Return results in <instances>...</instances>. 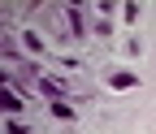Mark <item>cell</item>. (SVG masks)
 <instances>
[{
	"mask_svg": "<svg viewBox=\"0 0 156 134\" xmlns=\"http://www.w3.org/2000/svg\"><path fill=\"white\" fill-rule=\"evenodd\" d=\"M35 87L44 91V95H52V100H61V95H65V82H56V78H35Z\"/></svg>",
	"mask_w": 156,
	"mask_h": 134,
	"instance_id": "cell-1",
	"label": "cell"
},
{
	"mask_svg": "<svg viewBox=\"0 0 156 134\" xmlns=\"http://www.w3.org/2000/svg\"><path fill=\"white\" fill-rule=\"evenodd\" d=\"M69 35H78V39L87 35V26H83V13H78V9H69Z\"/></svg>",
	"mask_w": 156,
	"mask_h": 134,
	"instance_id": "cell-2",
	"label": "cell"
},
{
	"mask_svg": "<svg viewBox=\"0 0 156 134\" xmlns=\"http://www.w3.org/2000/svg\"><path fill=\"white\" fill-rule=\"evenodd\" d=\"M108 82H113L117 91H130V87H134V74H113V78H108Z\"/></svg>",
	"mask_w": 156,
	"mask_h": 134,
	"instance_id": "cell-3",
	"label": "cell"
},
{
	"mask_svg": "<svg viewBox=\"0 0 156 134\" xmlns=\"http://www.w3.org/2000/svg\"><path fill=\"white\" fill-rule=\"evenodd\" d=\"M0 104H5V112H17V108H22V100H17L13 91H5V95H0Z\"/></svg>",
	"mask_w": 156,
	"mask_h": 134,
	"instance_id": "cell-4",
	"label": "cell"
},
{
	"mask_svg": "<svg viewBox=\"0 0 156 134\" xmlns=\"http://www.w3.org/2000/svg\"><path fill=\"white\" fill-rule=\"evenodd\" d=\"M52 112H56V117H65V121H74V108H69L65 100H52Z\"/></svg>",
	"mask_w": 156,
	"mask_h": 134,
	"instance_id": "cell-5",
	"label": "cell"
},
{
	"mask_svg": "<svg viewBox=\"0 0 156 134\" xmlns=\"http://www.w3.org/2000/svg\"><path fill=\"white\" fill-rule=\"evenodd\" d=\"M5 130H9V134H26V125H22V121H9Z\"/></svg>",
	"mask_w": 156,
	"mask_h": 134,
	"instance_id": "cell-6",
	"label": "cell"
}]
</instances>
